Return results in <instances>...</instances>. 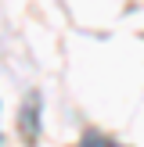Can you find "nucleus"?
<instances>
[{"mask_svg":"<svg viewBox=\"0 0 144 147\" xmlns=\"http://www.w3.org/2000/svg\"><path fill=\"white\" fill-rule=\"evenodd\" d=\"M79 147H126V144L112 140V136H101V133H86V136H83V144H79Z\"/></svg>","mask_w":144,"mask_h":147,"instance_id":"f257e3e1","label":"nucleus"}]
</instances>
